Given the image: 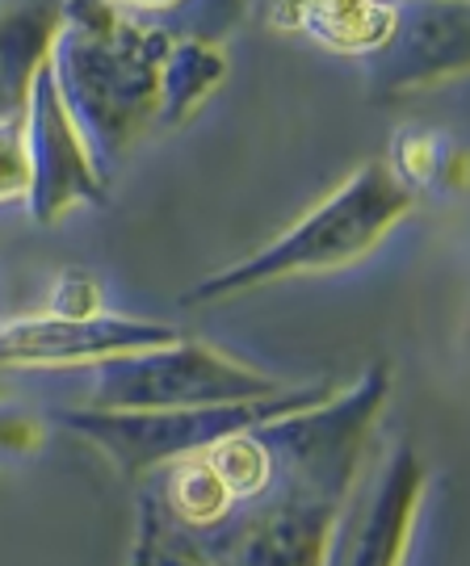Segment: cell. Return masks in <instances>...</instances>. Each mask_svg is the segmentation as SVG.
Returning a JSON list of instances; mask_svg holds the SVG:
<instances>
[{
  "label": "cell",
  "mask_w": 470,
  "mask_h": 566,
  "mask_svg": "<svg viewBox=\"0 0 470 566\" xmlns=\"http://www.w3.org/2000/svg\"><path fill=\"white\" fill-rule=\"evenodd\" d=\"M390 399V369L374 361L324 403L261 424L273 474L261 495L210 528H164L160 546L198 566H324L332 525L369 453Z\"/></svg>",
  "instance_id": "6da1fadb"
},
{
  "label": "cell",
  "mask_w": 470,
  "mask_h": 566,
  "mask_svg": "<svg viewBox=\"0 0 470 566\" xmlns=\"http://www.w3.org/2000/svg\"><path fill=\"white\" fill-rule=\"evenodd\" d=\"M173 39L168 25H147L109 0H63L51 76L102 177L160 114V72Z\"/></svg>",
  "instance_id": "7a4b0ae2"
},
{
  "label": "cell",
  "mask_w": 470,
  "mask_h": 566,
  "mask_svg": "<svg viewBox=\"0 0 470 566\" xmlns=\"http://www.w3.org/2000/svg\"><path fill=\"white\" fill-rule=\"evenodd\" d=\"M411 206H416V193L390 177L387 164H357L324 202L311 206L299 223H290L278 240H269L265 248H257L244 261L227 264L219 273L202 277L198 285H189L181 303H223V298L252 294L261 285L303 277V273L348 269L387 240L390 231L411 214Z\"/></svg>",
  "instance_id": "3957f363"
},
{
  "label": "cell",
  "mask_w": 470,
  "mask_h": 566,
  "mask_svg": "<svg viewBox=\"0 0 470 566\" xmlns=\"http://www.w3.org/2000/svg\"><path fill=\"white\" fill-rule=\"evenodd\" d=\"M336 386L311 382L286 386L265 399H240V403H202V407H168V411H93L72 407L63 411L60 424L76 432L81 441L105 453L123 479H144L152 470L198 458L210 446H219L236 432H248L269 420H282L294 411L324 403Z\"/></svg>",
  "instance_id": "277c9868"
},
{
  "label": "cell",
  "mask_w": 470,
  "mask_h": 566,
  "mask_svg": "<svg viewBox=\"0 0 470 566\" xmlns=\"http://www.w3.org/2000/svg\"><path fill=\"white\" fill-rule=\"evenodd\" d=\"M278 390L286 386L265 369L236 361L215 344L177 336L160 348L93 365L88 407L93 411H168V407L265 399Z\"/></svg>",
  "instance_id": "5b68a950"
},
{
  "label": "cell",
  "mask_w": 470,
  "mask_h": 566,
  "mask_svg": "<svg viewBox=\"0 0 470 566\" xmlns=\"http://www.w3.org/2000/svg\"><path fill=\"white\" fill-rule=\"evenodd\" d=\"M429 470L416 449L399 446L387 462L362 465L345 507L332 525L324 549V566H404L411 549V533L420 521Z\"/></svg>",
  "instance_id": "8992f818"
},
{
  "label": "cell",
  "mask_w": 470,
  "mask_h": 566,
  "mask_svg": "<svg viewBox=\"0 0 470 566\" xmlns=\"http://www.w3.org/2000/svg\"><path fill=\"white\" fill-rule=\"evenodd\" d=\"M25 164H30L25 210L39 227H55L76 206L105 198V177L88 156L76 122L63 109L51 63L34 76L25 102Z\"/></svg>",
  "instance_id": "52a82bcc"
},
{
  "label": "cell",
  "mask_w": 470,
  "mask_h": 566,
  "mask_svg": "<svg viewBox=\"0 0 470 566\" xmlns=\"http://www.w3.org/2000/svg\"><path fill=\"white\" fill-rule=\"evenodd\" d=\"M181 332L156 319L97 315V319H51L30 315L0 324V369H93L102 361L144 353L177 340Z\"/></svg>",
  "instance_id": "ba28073f"
},
{
  "label": "cell",
  "mask_w": 470,
  "mask_h": 566,
  "mask_svg": "<svg viewBox=\"0 0 470 566\" xmlns=\"http://www.w3.org/2000/svg\"><path fill=\"white\" fill-rule=\"evenodd\" d=\"M470 13L467 0H416L399 4V21L383 51H374V93L399 97L467 72Z\"/></svg>",
  "instance_id": "9c48e42d"
},
{
  "label": "cell",
  "mask_w": 470,
  "mask_h": 566,
  "mask_svg": "<svg viewBox=\"0 0 470 566\" xmlns=\"http://www.w3.org/2000/svg\"><path fill=\"white\" fill-rule=\"evenodd\" d=\"M63 0H13L0 9V118L25 114L34 76L51 63Z\"/></svg>",
  "instance_id": "30bf717a"
},
{
  "label": "cell",
  "mask_w": 470,
  "mask_h": 566,
  "mask_svg": "<svg viewBox=\"0 0 470 566\" xmlns=\"http://www.w3.org/2000/svg\"><path fill=\"white\" fill-rule=\"evenodd\" d=\"M399 21L395 0H307L303 34L336 55H374L383 51Z\"/></svg>",
  "instance_id": "8fae6325"
},
{
  "label": "cell",
  "mask_w": 470,
  "mask_h": 566,
  "mask_svg": "<svg viewBox=\"0 0 470 566\" xmlns=\"http://www.w3.org/2000/svg\"><path fill=\"white\" fill-rule=\"evenodd\" d=\"M227 81V51L215 39H173L160 72V114L164 126H185L210 93Z\"/></svg>",
  "instance_id": "7c38bea8"
},
{
  "label": "cell",
  "mask_w": 470,
  "mask_h": 566,
  "mask_svg": "<svg viewBox=\"0 0 470 566\" xmlns=\"http://www.w3.org/2000/svg\"><path fill=\"white\" fill-rule=\"evenodd\" d=\"M164 528H210L231 512V495L202 453L168 465L164 491L152 495Z\"/></svg>",
  "instance_id": "4fadbf2b"
},
{
  "label": "cell",
  "mask_w": 470,
  "mask_h": 566,
  "mask_svg": "<svg viewBox=\"0 0 470 566\" xmlns=\"http://www.w3.org/2000/svg\"><path fill=\"white\" fill-rule=\"evenodd\" d=\"M383 164L390 168L395 181L408 185L411 193L425 185H441L446 172H453V177L462 172V156L450 151L432 130H399L390 143V160Z\"/></svg>",
  "instance_id": "5bb4252c"
},
{
  "label": "cell",
  "mask_w": 470,
  "mask_h": 566,
  "mask_svg": "<svg viewBox=\"0 0 470 566\" xmlns=\"http://www.w3.org/2000/svg\"><path fill=\"white\" fill-rule=\"evenodd\" d=\"M30 164H25V114L0 118V206L25 202Z\"/></svg>",
  "instance_id": "9a60e30c"
},
{
  "label": "cell",
  "mask_w": 470,
  "mask_h": 566,
  "mask_svg": "<svg viewBox=\"0 0 470 566\" xmlns=\"http://www.w3.org/2000/svg\"><path fill=\"white\" fill-rule=\"evenodd\" d=\"M46 315L51 319H97V315H105L102 285L93 277H84V273H63L60 282L51 285Z\"/></svg>",
  "instance_id": "2e32d148"
},
{
  "label": "cell",
  "mask_w": 470,
  "mask_h": 566,
  "mask_svg": "<svg viewBox=\"0 0 470 566\" xmlns=\"http://www.w3.org/2000/svg\"><path fill=\"white\" fill-rule=\"evenodd\" d=\"M156 537H160V525H156V504L147 495L139 504V528H135V546L126 554V566H156Z\"/></svg>",
  "instance_id": "e0dca14e"
},
{
  "label": "cell",
  "mask_w": 470,
  "mask_h": 566,
  "mask_svg": "<svg viewBox=\"0 0 470 566\" xmlns=\"http://www.w3.org/2000/svg\"><path fill=\"white\" fill-rule=\"evenodd\" d=\"M39 432V420H30L21 411H0V449H21L25 453V449H34L42 441Z\"/></svg>",
  "instance_id": "ac0fdd59"
},
{
  "label": "cell",
  "mask_w": 470,
  "mask_h": 566,
  "mask_svg": "<svg viewBox=\"0 0 470 566\" xmlns=\"http://www.w3.org/2000/svg\"><path fill=\"white\" fill-rule=\"evenodd\" d=\"M303 13H307V0H265V21L282 34H294L303 25Z\"/></svg>",
  "instance_id": "d6986e66"
},
{
  "label": "cell",
  "mask_w": 470,
  "mask_h": 566,
  "mask_svg": "<svg viewBox=\"0 0 470 566\" xmlns=\"http://www.w3.org/2000/svg\"><path fill=\"white\" fill-rule=\"evenodd\" d=\"M109 4L130 13V18H139V13H156V9H181L185 0H109Z\"/></svg>",
  "instance_id": "ffe728a7"
},
{
  "label": "cell",
  "mask_w": 470,
  "mask_h": 566,
  "mask_svg": "<svg viewBox=\"0 0 470 566\" xmlns=\"http://www.w3.org/2000/svg\"><path fill=\"white\" fill-rule=\"evenodd\" d=\"M156 566H198V563H189V558L177 554V549L160 546V537H156Z\"/></svg>",
  "instance_id": "44dd1931"
}]
</instances>
